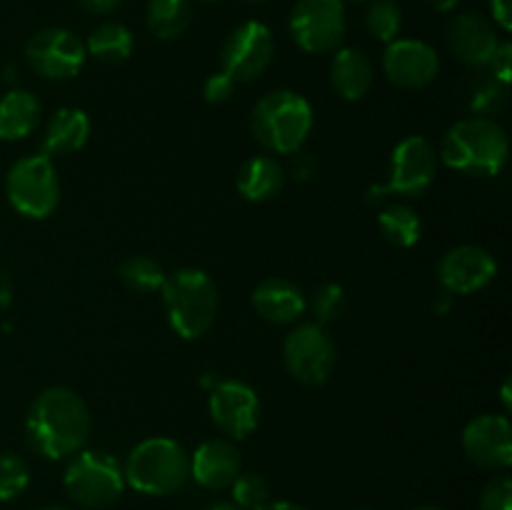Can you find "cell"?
<instances>
[{
  "mask_svg": "<svg viewBox=\"0 0 512 510\" xmlns=\"http://www.w3.org/2000/svg\"><path fill=\"white\" fill-rule=\"evenodd\" d=\"M30 448L48 460H63L83 450L90 435V413L85 400L65 385L45 388L33 400L25 418Z\"/></svg>",
  "mask_w": 512,
  "mask_h": 510,
  "instance_id": "6da1fadb",
  "label": "cell"
},
{
  "mask_svg": "<svg viewBox=\"0 0 512 510\" xmlns=\"http://www.w3.org/2000/svg\"><path fill=\"white\" fill-rule=\"evenodd\" d=\"M510 143L503 125L493 118H465L445 133L440 145V158L458 173L490 178L498 175L508 163Z\"/></svg>",
  "mask_w": 512,
  "mask_h": 510,
  "instance_id": "7a4b0ae2",
  "label": "cell"
},
{
  "mask_svg": "<svg viewBox=\"0 0 512 510\" xmlns=\"http://www.w3.org/2000/svg\"><path fill=\"white\" fill-rule=\"evenodd\" d=\"M250 125L268 153L293 155L313 130V108L295 90H273L255 103Z\"/></svg>",
  "mask_w": 512,
  "mask_h": 510,
  "instance_id": "3957f363",
  "label": "cell"
},
{
  "mask_svg": "<svg viewBox=\"0 0 512 510\" xmlns=\"http://www.w3.org/2000/svg\"><path fill=\"white\" fill-rule=\"evenodd\" d=\"M168 323L180 338H203L218 315V288L205 270L180 268L160 288Z\"/></svg>",
  "mask_w": 512,
  "mask_h": 510,
  "instance_id": "277c9868",
  "label": "cell"
},
{
  "mask_svg": "<svg viewBox=\"0 0 512 510\" xmlns=\"http://www.w3.org/2000/svg\"><path fill=\"white\" fill-rule=\"evenodd\" d=\"M125 483L145 495H170L190 478V455L170 438H148L135 445L123 465Z\"/></svg>",
  "mask_w": 512,
  "mask_h": 510,
  "instance_id": "5b68a950",
  "label": "cell"
},
{
  "mask_svg": "<svg viewBox=\"0 0 512 510\" xmlns=\"http://www.w3.org/2000/svg\"><path fill=\"white\" fill-rule=\"evenodd\" d=\"M63 485L68 498L83 508H110L123 495V465L105 450H78L65 468Z\"/></svg>",
  "mask_w": 512,
  "mask_h": 510,
  "instance_id": "8992f818",
  "label": "cell"
},
{
  "mask_svg": "<svg viewBox=\"0 0 512 510\" xmlns=\"http://www.w3.org/2000/svg\"><path fill=\"white\" fill-rule=\"evenodd\" d=\"M5 195L25 218H48L60 203V180L53 160L43 153L15 160L5 178Z\"/></svg>",
  "mask_w": 512,
  "mask_h": 510,
  "instance_id": "52a82bcc",
  "label": "cell"
},
{
  "mask_svg": "<svg viewBox=\"0 0 512 510\" xmlns=\"http://www.w3.org/2000/svg\"><path fill=\"white\" fill-rule=\"evenodd\" d=\"M290 33L300 50L333 53L345 38L343 0H298L290 13Z\"/></svg>",
  "mask_w": 512,
  "mask_h": 510,
  "instance_id": "ba28073f",
  "label": "cell"
},
{
  "mask_svg": "<svg viewBox=\"0 0 512 510\" xmlns=\"http://www.w3.org/2000/svg\"><path fill=\"white\" fill-rule=\"evenodd\" d=\"M283 360L298 383L323 385L335 368V343L320 323L298 325L285 338Z\"/></svg>",
  "mask_w": 512,
  "mask_h": 510,
  "instance_id": "9c48e42d",
  "label": "cell"
},
{
  "mask_svg": "<svg viewBox=\"0 0 512 510\" xmlns=\"http://www.w3.org/2000/svg\"><path fill=\"white\" fill-rule=\"evenodd\" d=\"M438 173V153L423 135H410L395 145L390 155V175L383 188L370 193H395L403 198H420L433 185Z\"/></svg>",
  "mask_w": 512,
  "mask_h": 510,
  "instance_id": "30bf717a",
  "label": "cell"
},
{
  "mask_svg": "<svg viewBox=\"0 0 512 510\" xmlns=\"http://www.w3.org/2000/svg\"><path fill=\"white\" fill-rule=\"evenodd\" d=\"M85 43L68 28H43L25 43V60L30 68L48 80H68L83 70Z\"/></svg>",
  "mask_w": 512,
  "mask_h": 510,
  "instance_id": "8fae6325",
  "label": "cell"
},
{
  "mask_svg": "<svg viewBox=\"0 0 512 510\" xmlns=\"http://www.w3.org/2000/svg\"><path fill=\"white\" fill-rule=\"evenodd\" d=\"M273 53L275 43L268 25L248 20L225 38L220 65H223V73L230 75L235 83H250L270 68Z\"/></svg>",
  "mask_w": 512,
  "mask_h": 510,
  "instance_id": "7c38bea8",
  "label": "cell"
},
{
  "mask_svg": "<svg viewBox=\"0 0 512 510\" xmlns=\"http://www.w3.org/2000/svg\"><path fill=\"white\" fill-rule=\"evenodd\" d=\"M213 423L230 435V440H243L258 428L260 398L243 380H223L213 388L208 400Z\"/></svg>",
  "mask_w": 512,
  "mask_h": 510,
  "instance_id": "4fadbf2b",
  "label": "cell"
},
{
  "mask_svg": "<svg viewBox=\"0 0 512 510\" xmlns=\"http://www.w3.org/2000/svg\"><path fill=\"white\" fill-rule=\"evenodd\" d=\"M383 70L390 83L398 88H425L438 78L440 58L423 40H393L383 53Z\"/></svg>",
  "mask_w": 512,
  "mask_h": 510,
  "instance_id": "5bb4252c",
  "label": "cell"
},
{
  "mask_svg": "<svg viewBox=\"0 0 512 510\" xmlns=\"http://www.w3.org/2000/svg\"><path fill=\"white\" fill-rule=\"evenodd\" d=\"M468 460L485 470H503L512 463V428L505 415H480L463 430Z\"/></svg>",
  "mask_w": 512,
  "mask_h": 510,
  "instance_id": "9a60e30c",
  "label": "cell"
},
{
  "mask_svg": "<svg viewBox=\"0 0 512 510\" xmlns=\"http://www.w3.org/2000/svg\"><path fill=\"white\" fill-rule=\"evenodd\" d=\"M498 273L493 255L478 245H458L438 263V280L448 293L470 295L483 290Z\"/></svg>",
  "mask_w": 512,
  "mask_h": 510,
  "instance_id": "2e32d148",
  "label": "cell"
},
{
  "mask_svg": "<svg viewBox=\"0 0 512 510\" xmlns=\"http://www.w3.org/2000/svg\"><path fill=\"white\" fill-rule=\"evenodd\" d=\"M445 40L455 58L470 68H488L500 40L493 23L478 13H460L445 28Z\"/></svg>",
  "mask_w": 512,
  "mask_h": 510,
  "instance_id": "e0dca14e",
  "label": "cell"
},
{
  "mask_svg": "<svg viewBox=\"0 0 512 510\" xmlns=\"http://www.w3.org/2000/svg\"><path fill=\"white\" fill-rule=\"evenodd\" d=\"M240 450L233 440L213 438L195 448L190 458V478L208 490H223L240 475Z\"/></svg>",
  "mask_w": 512,
  "mask_h": 510,
  "instance_id": "ac0fdd59",
  "label": "cell"
},
{
  "mask_svg": "<svg viewBox=\"0 0 512 510\" xmlns=\"http://www.w3.org/2000/svg\"><path fill=\"white\" fill-rule=\"evenodd\" d=\"M305 295L285 278H265L253 290V308L263 320L275 325L295 323L305 313Z\"/></svg>",
  "mask_w": 512,
  "mask_h": 510,
  "instance_id": "d6986e66",
  "label": "cell"
},
{
  "mask_svg": "<svg viewBox=\"0 0 512 510\" xmlns=\"http://www.w3.org/2000/svg\"><path fill=\"white\" fill-rule=\"evenodd\" d=\"M330 83L335 93L348 103H355L373 88V63L360 48H343L335 53L330 65Z\"/></svg>",
  "mask_w": 512,
  "mask_h": 510,
  "instance_id": "ffe728a7",
  "label": "cell"
},
{
  "mask_svg": "<svg viewBox=\"0 0 512 510\" xmlns=\"http://www.w3.org/2000/svg\"><path fill=\"white\" fill-rule=\"evenodd\" d=\"M90 135L88 113L80 108H60L50 115L43 135V155L78 153Z\"/></svg>",
  "mask_w": 512,
  "mask_h": 510,
  "instance_id": "44dd1931",
  "label": "cell"
},
{
  "mask_svg": "<svg viewBox=\"0 0 512 510\" xmlns=\"http://www.w3.org/2000/svg\"><path fill=\"white\" fill-rule=\"evenodd\" d=\"M285 185L283 165L270 155L245 160L238 173V190L250 203H268L275 195H280Z\"/></svg>",
  "mask_w": 512,
  "mask_h": 510,
  "instance_id": "7402d4cb",
  "label": "cell"
},
{
  "mask_svg": "<svg viewBox=\"0 0 512 510\" xmlns=\"http://www.w3.org/2000/svg\"><path fill=\"white\" fill-rule=\"evenodd\" d=\"M40 103L28 90H8L0 98V140H23L38 128Z\"/></svg>",
  "mask_w": 512,
  "mask_h": 510,
  "instance_id": "603a6c76",
  "label": "cell"
},
{
  "mask_svg": "<svg viewBox=\"0 0 512 510\" xmlns=\"http://www.w3.org/2000/svg\"><path fill=\"white\" fill-rule=\"evenodd\" d=\"M193 3L190 0H148L145 23L148 30L160 40H175L190 28Z\"/></svg>",
  "mask_w": 512,
  "mask_h": 510,
  "instance_id": "cb8c5ba5",
  "label": "cell"
},
{
  "mask_svg": "<svg viewBox=\"0 0 512 510\" xmlns=\"http://www.w3.org/2000/svg\"><path fill=\"white\" fill-rule=\"evenodd\" d=\"M133 45V33L123 23H100L85 40V53L105 65H118L130 58Z\"/></svg>",
  "mask_w": 512,
  "mask_h": 510,
  "instance_id": "d4e9b609",
  "label": "cell"
},
{
  "mask_svg": "<svg viewBox=\"0 0 512 510\" xmlns=\"http://www.w3.org/2000/svg\"><path fill=\"white\" fill-rule=\"evenodd\" d=\"M378 225L385 240L393 243L395 248H413L423 235V220L405 203L385 205L378 215Z\"/></svg>",
  "mask_w": 512,
  "mask_h": 510,
  "instance_id": "484cf974",
  "label": "cell"
},
{
  "mask_svg": "<svg viewBox=\"0 0 512 510\" xmlns=\"http://www.w3.org/2000/svg\"><path fill=\"white\" fill-rule=\"evenodd\" d=\"M120 280L125 283V288L135 290V293H155V290L163 288L165 283V270L160 268L158 260L148 258V255H130L120 263Z\"/></svg>",
  "mask_w": 512,
  "mask_h": 510,
  "instance_id": "4316f807",
  "label": "cell"
},
{
  "mask_svg": "<svg viewBox=\"0 0 512 510\" xmlns=\"http://www.w3.org/2000/svg\"><path fill=\"white\" fill-rule=\"evenodd\" d=\"M365 25L380 43H393V40H398L403 13H400L395 0H373L368 5V13H365Z\"/></svg>",
  "mask_w": 512,
  "mask_h": 510,
  "instance_id": "83f0119b",
  "label": "cell"
},
{
  "mask_svg": "<svg viewBox=\"0 0 512 510\" xmlns=\"http://www.w3.org/2000/svg\"><path fill=\"white\" fill-rule=\"evenodd\" d=\"M233 503L240 510H258L270 500V485L258 473H240L233 480Z\"/></svg>",
  "mask_w": 512,
  "mask_h": 510,
  "instance_id": "f1b7e54d",
  "label": "cell"
},
{
  "mask_svg": "<svg viewBox=\"0 0 512 510\" xmlns=\"http://www.w3.org/2000/svg\"><path fill=\"white\" fill-rule=\"evenodd\" d=\"M28 483V463L15 453H0V500H15Z\"/></svg>",
  "mask_w": 512,
  "mask_h": 510,
  "instance_id": "f546056e",
  "label": "cell"
},
{
  "mask_svg": "<svg viewBox=\"0 0 512 510\" xmlns=\"http://www.w3.org/2000/svg\"><path fill=\"white\" fill-rule=\"evenodd\" d=\"M343 308H345V290L340 288V285L328 283V285H323L318 293H315L313 310H315V318H318L320 325L340 318Z\"/></svg>",
  "mask_w": 512,
  "mask_h": 510,
  "instance_id": "4dcf8cb0",
  "label": "cell"
},
{
  "mask_svg": "<svg viewBox=\"0 0 512 510\" xmlns=\"http://www.w3.org/2000/svg\"><path fill=\"white\" fill-rule=\"evenodd\" d=\"M505 103V90L498 80L493 83H483L480 88H475L473 98H470V110L478 113V118H488L495 115Z\"/></svg>",
  "mask_w": 512,
  "mask_h": 510,
  "instance_id": "1f68e13d",
  "label": "cell"
},
{
  "mask_svg": "<svg viewBox=\"0 0 512 510\" xmlns=\"http://www.w3.org/2000/svg\"><path fill=\"white\" fill-rule=\"evenodd\" d=\"M480 510H512V480L498 475L480 493Z\"/></svg>",
  "mask_w": 512,
  "mask_h": 510,
  "instance_id": "d6a6232c",
  "label": "cell"
},
{
  "mask_svg": "<svg viewBox=\"0 0 512 510\" xmlns=\"http://www.w3.org/2000/svg\"><path fill=\"white\" fill-rule=\"evenodd\" d=\"M235 85L238 83L220 70V73L208 75V80H205L203 85V98L213 105L225 103V100H230V95L235 93Z\"/></svg>",
  "mask_w": 512,
  "mask_h": 510,
  "instance_id": "836d02e7",
  "label": "cell"
},
{
  "mask_svg": "<svg viewBox=\"0 0 512 510\" xmlns=\"http://www.w3.org/2000/svg\"><path fill=\"white\" fill-rule=\"evenodd\" d=\"M490 68H493L495 80H498L500 85L510 83V75H512V48H510V43H500L498 45L493 60H490Z\"/></svg>",
  "mask_w": 512,
  "mask_h": 510,
  "instance_id": "e575fe53",
  "label": "cell"
},
{
  "mask_svg": "<svg viewBox=\"0 0 512 510\" xmlns=\"http://www.w3.org/2000/svg\"><path fill=\"white\" fill-rule=\"evenodd\" d=\"M490 10H493V18L500 28H512V0H490Z\"/></svg>",
  "mask_w": 512,
  "mask_h": 510,
  "instance_id": "d590c367",
  "label": "cell"
},
{
  "mask_svg": "<svg viewBox=\"0 0 512 510\" xmlns=\"http://www.w3.org/2000/svg\"><path fill=\"white\" fill-rule=\"evenodd\" d=\"M78 3H80V8L88 10V13L108 15V13H113V10H118L123 0H78Z\"/></svg>",
  "mask_w": 512,
  "mask_h": 510,
  "instance_id": "8d00e7d4",
  "label": "cell"
},
{
  "mask_svg": "<svg viewBox=\"0 0 512 510\" xmlns=\"http://www.w3.org/2000/svg\"><path fill=\"white\" fill-rule=\"evenodd\" d=\"M258 510H308V508H303V505L298 503H288V500H268V503Z\"/></svg>",
  "mask_w": 512,
  "mask_h": 510,
  "instance_id": "74e56055",
  "label": "cell"
},
{
  "mask_svg": "<svg viewBox=\"0 0 512 510\" xmlns=\"http://www.w3.org/2000/svg\"><path fill=\"white\" fill-rule=\"evenodd\" d=\"M428 3L433 5L435 10H440V13H448V10H453L460 0H428Z\"/></svg>",
  "mask_w": 512,
  "mask_h": 510,
  "instance_id": "f35d334b",
  "label": "cell"
},
{
  "mask_svg": "<svg viewBox=\"0 0 512 510\" xmlns=\"http://www.w3.org/2000/svg\"><path fill=\"white\" fill-rule=\"evenodd\" d=\"M205 510H240V508L233 503V500H215V503H210Z\"/></svg>",
  "mask_w": 512,
  "mask_h": 510,
  "instance_id": "ab89813d",
  "label": "cell"
},
{
  "mask_svg": "<svg viewBox=\"0 0 512 510\" xmlns=\"http://www.w3.org/2000/svg\"><path fill=\"white\" fill-rule=\"evenodd\" d=\"M503 400H505V408H510V380H505L503 385Z\"/></svg>",
  "mask_w": 512,
  "mask_h": 510,
  "instance_id": "60d3db41",
  "label": "cell"
},
{
  "mask_svg": "<svg viewBox=\"0 0 512 510\" xmlns=\"http://www.w3.org/2000/svg\"><path fill=\"white\" fill-rule=\"evenodd\" d=\"M40 510H70V508H65V505H45V508Z\"/></svg>",
  "mask_w": 512,
  "mask_h": 510,
  "instance_id": "b9f144b4",
  "label": "cell"
},
{
  "mask_svg": "<svg viewBox=\"0 0 512 510\" xmlns=\"http://www.w3.org/2000/svg\"><path fill=\"white\" fill-rule=\"evenodd\" d=\"M418 510H443V508H438V505H423V508H418Z\"/></svg>",
  "mask_w": 512,
  "mask_h": 510,
  "instance_id": "7bdbcfd3",
  "label": "cell"
},
{
  "mask_svg": "<svg viewBox=\"0 0 512 510\" xmlns=\"http://www.w3.org/2000/svg\"><path fill=\"white\" fill-rule=\"evenodd\" d=\"M193 3V0H190ZM195 3H215V0H195Z\"/></svg>",
  "mask_w": 512,
  "mask_h": 510,
  "instance_id": "ee69618b",
  "label": "cell"
},
{
  "mask_svg": "<svg viewBox=\"0 0 512 510\" xmlns=\"http://www.w3.org/2000/svg\"><path fill=\"white\" fill-rule=\"evenodd\" d=\"M355 510H375V508H355Z\"/></svg>",
  "mask_w": 512,
  "mask_h": 510,
  "instance_id": "f6af8a7d",
  "label": "cell"
},
{
  "mask_svg": "<svg viewBox=\"0 0 512 510\" xmlns=\"http://www.w3.org/2000/svg\"><path fill=\"white\" fill-rule=\"evenodd\" d=\"M253 3H260V0H253Z\"/></svg>",
  "mask_w": 512,
  "mask_h": 510,
  "instance_id": "bcb514c9",
  "label": "cell"
},
{
  "mask_svg": "<svg viewBox=\"0 0 512 510\" xmlns=\"http://www.w3.org/2000/svg\"><path fill=\"white\" fill-rule=\"evenodd\" d=\"M355 3H360V0H355Z\"/></svg>",
  "mask_w": 512,
  "mask_h": 510,
  "instance_id": "7dc6e473",
  "label": "cell"
}]
</instances>
